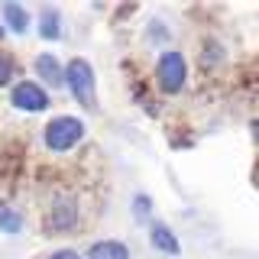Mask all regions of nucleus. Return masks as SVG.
Here are the masks:
<instances>
[{
    "label": "nucleus",
    "instance_id": "1",
    "mask_svg": "<svg viewBox=\"0 0 259 259\" xmlns=\"http://www.w3.org/2000/svg\"><path fill=\"white\" fill-rule=\"evenodd\" d=\"M84 133H88L84 120L62 113V117H52L42 126V143H46L49 152H68V149H75V146L84 140Z\"/></svg>",
    "mask_w": 259,
    "mask_h": 259
},
{
    "label": "nucleus",
    "instance_id": "2",
    "mask_svg": "<svg viewBox=\"0 0 259 259\" xmlns=\"http://www.w3.org/2000/svg\"><path fill=\"white\" fill-rule=\"evenodd\" d=\"M65 88H68L71 97L84 110L97 107V78H94V68L88 59H71L65 65Z\"/></svg>",
    "mask_w": 259,
    "mask_h": 259
},
{
    "label": "nucleus",
    "instance_id": "3",
    "mask_svg": "<svg viewBox=\"0 0 259 259\" xmlns=\"http://www.w3.org/2000/svg\"><path fill=\"white\" fill-rule=\"evenodd\" d=\"M156 81L165 94H178L188 81V62L178 49H165L156 62Z\"/></svg>",
    "mask_w": 259,
    "mask_h": 259
},
{
    "label": "nucleus",
    "instance_id": "4",
    "mask_svg": "<svg viewBox=\"0 0 259 259\" xmlns=\"http://www.w3.org/2000/svg\"><path fill=\"white\" fill-rule=\"evenodd\" d=\"M10 104L23 113H42V110H49L52 101H49V91L39 81H16L10 88Z\"/></svg>",
    "mask_w": 259,
    "mask_h": 259
},
{
    "label": "nucleus",
    "instance_id": "5",
    "mask_svg": "<svg viewBox=\"0 0 259 259\" xmlns=\"http://www.w3.org/2000/svg\"><path fill=\"white\" fill-rule=\"evenodd\" d=\"M78 217H81V207H78L75 194H55L52 204H49V230L68 233L78 227Z\"/></svg>",
    "mask_w": 259,
    "mask_h": 259
},
{
    "label": "nucleus",
    "instance_id": "6",
    "mask_svg": "<svg viewBox=\"0 0 259 259\" xmlns=\"http://www.w3.org/2000/svg\"><path fill=\"white\" fill-rule=\"evenodd\" d=\"M32 68H36V78H42L46 88H62L65 84V65L55 59L52 52H39L36 62H32Z\"/></svg>",
    "mask_w": 259,
    "mask_h": 259
},
{
    "label": "nucleus",
    "instance_id": "7",
    "mask_svg": "<svg viewBox=\"0 0 259 259\" xmlns=\"http://www.w3.org/2000/svg\"><path fill=\"white\" fill-rule=\"evenodd\" d=\"M149 243H152V249H159V253H165V256H178V253H182V243H178L175 230L168 224H162V221L149 224Z\"/></svg>",
    "mask_w": 259,
    "mask_h": 259
},
{
    "label": "nucleus",
    "instance_id": "8",
    "mask_svg": "<svg viewBox=\"0 0 259 259\" xmlns=\"http://www.w3.org/2000/svg\"><path fill=\"white\" fill-rule=\"evenodd\" d=\"M0 16H4V29L16 32V36H23V32L29 29V10L23 4H16V0H7V4L0 7Z\"/></svg>",
    "mask_w": 259,
    "mask_h": 259
},
{
    "label": "nucleus",
    "instance_id": "9",
    "mask_svg": "<svg viewBox=\"0 0 259 259\" xmlns=\"http://www.w3.org/2000/svg\"><path fill=\"white\" fill-rule=\"evenodd\" d=\"M39 36L46 42H59L62 39V10L59 7H42L39 10Z\"/></svg>",
    "mask_w": 259,
    "mask_h": 259
},
{
    "label": "nucleus",
    "instance_id": "10",
    "mask_svg": "<svg viewBox=\"0 0 259 259\" xmlns=\"http://www.w3.org/2000/svg\"><path fill=\"white\" fill-rule=\"evenodd\" d=\"M84 259H130V246L120 240H97L88 246Z\"/></svg>",
    "mask_w": 259,
    "mask_h": 259
},
{
    "label": "nucleus",
    "instance_id": "11",
    "mask_svg": "<svg viewBox=\"0 0 259 259\" xmlns=\"http://www.w3.org/2000/svg\"><path fill=\"white\" fill-rule=\"evenodd\" d=\"M20 230H23V214H20L16 207H10L7 201H0V233L16 237Z\"/></svg>",
    "mask_w": 259,
    "mask_h": 259
},
{
    "label": "nucleus",
    "instance_id": "12",
    "mask_svg": "<svg viewBox=\"0 0 259 259\" xmlns=\"http://www.w3.org/2000/svg\"><path fill=\"white\" fill-rule=\"evenodd\" d=\"M13 75H16V59H13L10 52H4V49H0V88L10 84Z\"/></svg>",
    "mask_w": 259,
    "mask_h": 259
},
{
    "label": "nucleus",
    "instance_id": "13",
    "mask_svg": "<svg viewBox=\"0 0 259 259\" xmlns=\"http://www.w3.org/2000/svg\"><path fill=\"white\" fill-rule=\"evenodd\" d=\"M136 217H140V221H146V217H149V198H146V194H136Z\"/></svg>",
    "mask_w": 259,
    "mask_h": 259
},
{
    "label": "nucleus",
    "instance_id": "14",
    "mask_svg": "<svg viewBox=\"0 0 259 259\" xmlns=\"http://www.w3.org/2000/svg\"><path fill=\"white\" fill-rule=\"evenodd\" d=\"M46 259H84V256L75 253V249H55V253H49Z\"/></svg>",
    "mask_w": 259,
    "mask_h": 259
},
{
    "label": "nucleus",
    "instance_id": "15",
    "mask_svg": "<svg viewBox=\"0 0 259 259\" xmlns=\"http://www.w3.org/2000/svg\"><path fill=\"white\" fill-rule=\"evenodd\" d=\"M253 140H256V143H259V117H256V120H253Z\"/></svg>",
    "mask_w": 259,
    "mask_h": 259
},
{
    "label": "nucleus",
    "instance_id": "16",
    "mask_svg": "<svg viewBox=\"0 0 259 259\" xmlns=\"http://www.w3.org/2000/svg\"><path fill=\"white\" fill-rule=\"evenodd\" d=\"M4 36H7V29H4V26H0V39H4Z\"/></svg>",
    "mask_w": 259,
    "mask_h": 259
}]
</instances>
